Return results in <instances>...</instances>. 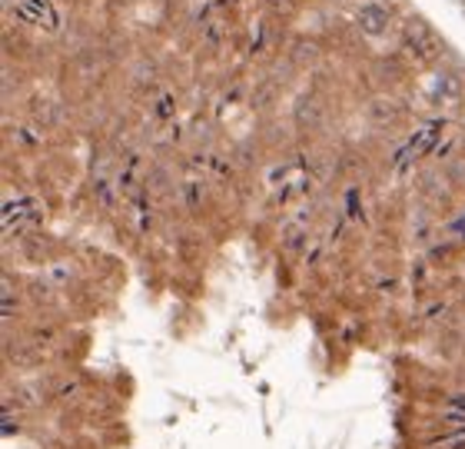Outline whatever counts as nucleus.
Here are the masks:
<instances>
[{
  "mask_svg": "<svg viewBox=\"0 0 465 449\" xmlns=\"http://www.w3.org/2000/svg\"><path fill=\"white\" fill-rule=\"evenodd\" d=\"M402 50L419 64H436L442 57V37H439L432 24L422 17H412L402 24Z\"/></svg>",
  "mask_w": 465,
  "mask_h": 449,
  "instance_id": "f257e3e1",
  "label": "nucleus"
},
{
  "mask_svg": "<svg viewBox=\"0 0 465 449\" xmlns=\"http://www.w3.org/2000/svg\"><path fill=\"white\" fill-rule=\"evenodd\" d=\"M426 100H429V107H436V110L462 107V100H465L462 77H459V74H452V70H436V74L429 77V84H426Z\"/></svg>",
  "mask_w": 465,
  "mask_h": 449,
  "instance_id": "f03ea898",
  "label": "nucleus"
},
{
  "mask_svg": "<svg viewBox=\"0 0 465 449\" xmlns=\"http://www.w3.org/2000/svg\"><path fill=\"white\" fill-rule=\"evenodd\" d=\"M392 20H396V10H392L389 0H366L356 10V27L372 40L386 37L389 30H392Z\"/></svg>",
  "mask_w": 465,
  "mask_h": 449,
  "instance_id": "7ed1b4c3",
  "label": "nucleus"
},
{
  "mask_svg": "<svg viewBox=\"0 0 465 449\" xmlns=\"http://www.w3.org/2000/svg\"><path fill=\"white\" fill-rule=\"evenodd\" d=\"M399 117V104L392 97H376L369 104V120L379 124V127H386V124H396Z\"/></svg>",
  "mask_w": 465,
  "mask_h": 449,
  "instance_id": "20e7f679",
  "label": "nucleus"
},
{
  "mask_svg": "<svg viewBox=\"0 0 465 449\" xmlns=\"http://www.w3.org/2000/svg\"><path fill=\"white\" fill-rule=\"evenodd\" d=\"M340 4H356V0H340Z\"/></svg>",
  "mask_w": 465,
  "mask_h": 449,
  "instance_id": "39448f33",
  "label": "nucleus"
}]
</instances>
